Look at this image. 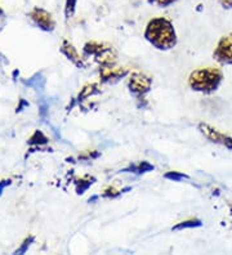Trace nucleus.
<instances>
[{
	"instance_id": "nucleus-1",
	"label": "nucleus",
	"mask_w": 232,
	"mask_h": 255,
	"mask_svg": "<svg viewBox=\"0 0 232 255\" xmlns=\"http://www.w3.org/2000/svg\"><path fill=\"white\" fill-rule=\"evenodd\" d=\"M146 40L160 50H168L176 47L177 35L173 23L165 17H158L147 23L145 30Z\"/></svg>"
},
{
	"instance_id": "nucleus-15",
	"label": "nucleus",
	"mask_w": 232,
	"mask_h": 255,
	"mask_svg": "<svg viewBox=\"0 0 232 255\" xmlns=\"http://www.w3.org/2000/svg\"><path fill=\"white\" fill-rule=\"evenodd\" d=\"M94 89H97L96 84L88 85V87L83 88V91H81V94L79 96V98H87V97L92 96V94H94V93H97L98 91H94Z\"/></svg>"
},
{
	"instance_id": "nucleus-8",
	"label": "nucleus",
	"mask_w": 232,
	"mask_h": 255,
	"mask_svg": "<svg viewBox=\"0 0 232 255\" xmlns=\"http://www.w3.org/2000/svg\"><path fill=\"white\" fill-rule=\"evenodd\" d=\"M128 74V71L123 67H116L114 63L111 65H103L101 71H99V76L101 80L105 83H111V81H118L121 78H124Z\"/></svg>"
},
{
	"instance_id": "nucleus-11",
	"label": "nucleus",
	"mask_w": 232,
	"mask_h": 255,
	"mask_svg": "<svg viewBox=\"0 0 232 255\" xmlns=\"http://www.w3.org/2000/svg\"><path fill=\"white\" fill-rule=\"evenodd\" d=\"M77 0H66L65 1V16L66 18H71L76 10Z\"/></svg>"
},
{
	"instance_id": "nucleus-13",
	"label": "nucleus",
	"mask_w": 232,
	"mask_h": 255,
	"mask_svg": "<svg viewBox=\"0 0 232 255\" xmlns=\"http://www.w3.org/2000/svg\"><path fill=\"white\" fill-rule=\"evenodd\" d=\"M165 178L173 182H180L182 181V179H187L189 177L186 174H183V173H180V171H169V173L165 174Z\"/></svg>"
},
{
	"instance_id": "nucleus-7",
	"label": "nucleus",
	"mask_w": 232,
	"mask_h": 255,
	"mask_svg": "<svg viewBox=\"0 0 232 255\" xmlns=\"http://www.w3.org/2000/svg\"><path fill=\"white\" fill-rule=\"evenodd\" d=\"M30 16L32 21L45 31H52L54 28V21H53L50 13L46 12L43 8H34V10L30 13Z\"/></svg>"
},
{
	"instance_id": "nucleus-14",
	"label": "nucleus",
	"mask_w": 232,
	"mask_h": 255,
	"mask_svg": "<svg viewBox=\"0 0 232 255\" xmlns=\"http://www.w3.org/2000/svg\"><path fill=\"white\" fill-rule=\"evenodd\" d=\"M147 1H149V4H151V5L160 6V8H168V6L173 5L177 0H147Z\"/></svg>"
},
{
	"instance_id": "nucleus-16",
	"label": "nucleus",
	"mask_w": 232,
	"mask_h": 255,
	"mask_svg": "<svg viewBox=\"0 0 232 255\" xmlns=\"http://www.w3.org/2000/svg\"><path fill=\"white\" fill-rule=\"evenodd\" d=\"M80 183H77L76 186V191L77 193H84V191L88 190L90 186H92V179H88V181H84V179H81V181H79Z\"/></svg>"
},
{
	"instance_id": "nucleus-12",
	"label": "nucleus",
	"mask_w": 232,
	"mask_h": 255,
	"mask_svg": "<svg viewBox=\"0 0 232 255\" xmlns=\"http://www.w3.org/2000/svg\"><path fill=\"white\" fill-rule=\"evenodd\" d=\"M130 170L133 173H146V171L154 170V165L149 164L147 161H142L138 166H130Z\"/></svg>"
},
{
	"instance_id": "nucleus-17",
	"label": "nucleus",
	"mask_w": 232,
	"mask_h": 255,
	"mask_svg": "<svg viewBox=\"0 0 232 255\" xmlns=\"http://www.w3.org/2000/svg\"><path fill=\"white\" fill-rule=\"evenodd\" d=\"M120 193H121V191L115 190V188H108V190L105 191L103 196L105 197H116V196H119Z\"/></svg>"
},
{
	"instance_id": "nucleus-9",
	"label": "nucleus",
	"mask_w": 232,
	"mask_h": 255,
	"mask_svg": "<svg viewBox=\"0 0 232 255\" xmlns=\"http://www.w3.org/2000/svg\"><path fill=\"white\" fill-rule=\"evenodd\" d=\"M62 52L66 54V57H67L68 59H71L75 65L79 66V67H84L83 59L80 58V56L77 54L76 49H75V48L72 47L71 44L68 43L67 40L63 41V45H62Z\"/></svg>"
},
{
	"instance_id": "nucleus-18",
	"label": "nucleus",
	"mask_w": 232,
	"mask_h": 255,
	"mask_svg": "<svg viewBox=\"0 0 232 255\" xmlns=\"http://www.w3.org/2000/svg\"><path fill=\"white\" fill-rule=\"evenodd\" d=\"M218 3H220L223 9H232V0H218Z\"/></svg>"
},
{
	"instance_id": "nucleus-10",
	"label": "nucleus",
	"mask_w": 232,
	"mask_h": 255,
	"mask_svg": "<svg viewBox=\"0 0 232 255\" xmlns=\"http://www.w3.org/2000/svg\"><path fill=\"white\" fill-rule=\"evenodd\" d=\"M201 221L200 219H189V221L181 222V223L176 224L173 227L174 231H180V230H186V228H195V227H200L201 226Z\"/></svg>"
},
{
	"instance_id": "nucleus-6",
	"label": "nucleus",
	"mask_w": 232,
	"mask_h": 255,
	"mask_svg": "<svg viewBox=\"0 0 232 255\" xmlns=\"http://www.w3.org/2000/svg\"><path fill=\"white\" fill-rule=\"evenodd\" d=\"M152 80L146 76L145 74H141V72H134V74L130 75L129 81H128V87H129L130 92L137 96H143V94L149 93L150 89H151Z\"/></svg>"
},
{
	"instance_id": "nucleus-5",
	"label": "nucleus",
	"mask_w": 232,
	"mask_h": 255,
	"mask_svg": "<svg viewBox=\"0 0 232 255\" xmlns=\"http://www.w3.org/2000/svg\"><path fill=\"white\" fill-rule=\"evenodd\" d=\"M199 129H200L201 133L204 134L208 139L212 140L213 143L225 146L226 148L231 149L232 151V138L230 137V135L225 134L223 131L218 130L216 128L211 127L209 124H204V123L199 124Z\"/></svg>"
},
{
	"instance_id": "nucleus-4",
	"label": "nucleus",
	"mask_w": 232,
	"mask_h": 255,
	"mask_svg": "<svg viewBox=\"0 0 232 255\" xmlns=\"http://www.w3.org/2000/svg\"><path fill=\"white\" fill-rule=\"evenodd\" d=\"M213 57L221 65H232V34L221 37Z\"/></svg>"
},
{
	"instance_id": "nucleus-2",
	"label": "nucleus",
	"mask_w": 232,
	"mask_h": 255,
	"mask_svg": "<svg viewBox=\"0 0 232 255\" xmlns=\"http://www.w3.org/2000/svg\"><path fill=\"white\" fill-rule=\"evenodd\" d=\"M222 80L223 72L220 69L205 67V69H199L191 72L189 78V84L192 91L211 94L220 88Z\"/></svg>"
},
{
	"instance_id": "nucleus-3",
	"label": "nucleus",
	"mask_w": 232,
	"mask_h": 255,
	"mask_svg": "<svg viewBox=\"0 0 232 255\" xmlns=\"http://www.w3.org/2000/svg\"><path fill=\"white\" fill-rule=\"evenodd\" d=\"M84 52H85V54L96 57L102 65H111V63L115 62V58H116L114 48L105 43L90 41V43L85 44Z\"/></svg>"
},
{
	"instance_id": "nucleus-19",
	"label": "nucleus",
	"mask_w": 232,
	"mask_h": 255,
	"mask_svg": "<svg viewBox=\"0 0 232 255\" xmlns=\"http://www.w3.org/2000/svg\"><path fill=\"white\" fill-rule=\"evenodd\" d=\"M30 241H32V239H30V240H26V241H25V245L22 246V249H19L18 252H17V253H23V252H25V250L27 249V246L30 245Z\"/></svg>"
}]
</instances>
